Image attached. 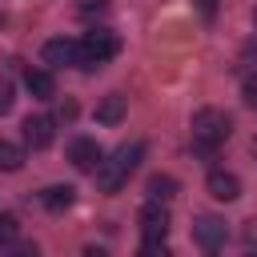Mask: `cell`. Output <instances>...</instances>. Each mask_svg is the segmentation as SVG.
Instances as JSON below:
<instances>
[{"label":"cell","mask_w":257,"mask_h":257,"mask_svg":"<svg viewBox=\"0 0 257 257\" xmlns=\"http://www.w3.org/2000/svg\"><path fill=\"white\" fill-rule=\"evenodd\" d=\"M193 149L197 153H205V157H213L225 141H229V133H233V120L221 112V108H201V112H193Z\"/></svg>","instance_id":"1"},{"label":"cell","mask_w":257,"mask_h":257,"mask_svg":"<svg viewBox=\"0 0 257 257\" xmlns=\"http://www.w3.org/2000/svg\"><path fill=\"white\" fill-rule=\"evenodd\" d=\"M141 157H145V141H128V145H120L108 161H100V169H96V185H100L104 193H120V185H124L128 173L141 165Z\"/></svg>","instance_id":"2"},{"label":"cell","mask_w":257,"mask_h":257,"mask_svg":"<svg viewBox=\"0 0 257 257\" xmlns=\"http://www.w3.org/2000/svg\"><path fill=\"white\" fill-rule=\"evenodd\" d=\"M137 221H141V237H145V245H141V253H165V237H169V209H165V201H145L141 205V213H137Z\"/></svg>","instance_id":"3"},{"label":"cell","mask_w":257,"mask_h":257,"mask_svg":"<svg viewBox=\"0 0 257 257\" xmlns=\"http://www.w3.org/2000/svg\"><path fill=\"white\" fill-rule=\"evenodd\" d=\"M80 48H84L80 68H84V72H92V68L108 64V60L120 52V36H116L112 28H88V32L80 36Z\"/></svg>","instance_id":"4"},{"label":"cell","mask_w":257,"mask_h":257,"mask_svg":"<svg viewBox=\"0 0 257 257\" xmlns=\"http://www.w3.org/2000/svg\"><path fill=\"white\" fill-rule=\"evenodd\" d=\"M40 56H44L48 68H80L84 48H80V40H72V36H52V40H44Z\"/></svg>","instance_id":"5"},{"label":"cell","mask_w":257,"mask_h":257,"mask_svg":"<svg viewBox=\"0 0 257 257\" xmlns=\"http://www.w3.org/2000/svg\"><path fill=\"white\" fill-rule=\"evenodd\" d=\"M193 241H197L205 253H217V249H225V241H229V225H225L221 217L205 213V217L193 221Z\"/></svg>","instance_id":"6"},{"label":"cell","mask_w":257,"mask_h":257,"mask_svg":"<svg viewBox=\"0 0 257 257\" xmlns=\"http://www.w3.org/2000/svg\"><path fill=\"white\" fill-rule=\"evenodd\" d=\"M68 161H72V169H80V173H96L100 161H104V149H100L92 137H72V145H68Z\"/></svg>","instance_id":"7"},{"label":"cell","mask_w":257,"mask_h":257,"mask_svg":"<svg viewBox=\"0 0 257 257\" xmlns=\"http://www.w3.org/2000/svg\"><path fill=\"white\" fill-rule=\"evenodd\" d=\"M20 128H24V145L28 149H48L52 137H56V120L52 116H28Z\"/></svg>","instance_id":"8"},{"label":"cell","mask_w":257,"mask_h":257,"mask_svg":"<svg viewBox=\"0 0 257 257\" xmlns=\"http://www.w3.org/2000/svg\"><path fill=\"white\" fill-rule=\"evenodd\" d=\"M205 185H209V197H213V201H225V205H229V201H237V197H241V181H237V173L213 169Z\"/></svg>","instance_id":"9"},{"label":"cell","mask_w":257,"mask_h":257,"mask_svg":"<svg viewBox=\"0 0 257 257\" xmlns=\"http://www.w3.org/2000/svg\"><path fill=\"white\" fill-rule=\"evenodd\" d=\"M24 88L36 96V100H52L56 96V80L48 68H24Z\"/></svg>","instance_id":"10"},{"label":"cell","mask_w":257,"mask_h":257,"mask_svg":"<svg viewBox=\"0 0 257 257\" xmlns=\"http://www.w3.org/2000/svg\"><path fill=\"white\" fill-rule=\"evenodd\" d=\"M72 201H76V189L72 185H48V189H40V205L48 213H64Z\"/></svg>","instance_id":"11"},{"label":"cell","mask_w":257,"mask_h":257,"mask_svg":"<svg viewBox=\"0 0 257 257\" xmlns=\"http://www.w3.org/2000/svg\"><path fill=\"white\" fill-rule=\"evenodd\" d=\"M124 108H128V100H124L120 92H108V96L96 104V120H100V124H120V120H124Z\"/></svg>","instance_id":"12"},{"label":"cell","mask_w":257,"mask_h":257,"mask_svg":"<svg viewBox=\"0 0 257 257\" xmlns=\"http://www.w3.org/2000/svg\"><path fill=\"white\" fill-rule=\"evenodd\" d=\"M145 193H149L153 201H165V205H169V201L177 197V181H173V177H161V173H157V177H149Z\"/></svg>","instance_id":"13"},{"label":"cell","mask_w":257,"mask_h":257,"mask_svg":"<svg viewBox=\"0 0 257 257\" xmlns=\"http://www.w3.org/2000/svg\"><path fill=\"white\" fill-rule=\"evenodd\" d=\"M20 165H24V149L0 137V169H4V173H16Z\"/></svg>","instance_id":"14"},{"label":"cell","mask_w":257,"mask_h":257,"mask_svg":"<svg viewBox=\"0 0 257 257\" xmlns=\"http://www.w3.org/2000/svg\"><path fill=\"white\" fill-rule=\"evenodd\" d=\"M16 241V217L12 213H0V253Z\"/></svg>","instance_id":"15"},{"label":"cell","mask_w":257,"mask_h":257,"mask_svg":"<svg viewBox=\"0 0 257 257\" xmlns=\"http://www.w3.org/2000/svg\"><path fill=\"white\" fill-rule=\"evenodd\" d=\"M12 104H16V88H12V80H8V76H0V116H4Z\"/></svg>","instance_id":"16"},{"label":"cell","mask_w":257,"mask_h":257,"mask_svg":"<svg viewBox=\"0 0 257 257\" xmlns=\"http://www.w3.org/2000/svg\"><path fill=\"white\" fill-rule=\"evenodd\" d=\"M241 96H245V104H249V108H257V72H249V76H245Z\"/></svg>","instance_id":"17"},{"label":"cell","mask_w":257,"mask_h":257,"mask_svg":"<svg viewBox=\"0 0 257 257\" xmlns=\"http://www.w3.org/2000/svg\"><path fill=\"white\" fill-rule=\"evenodd\" d=\"M197 8H201V16H205V20H213V12H217V0H197Z\"/></svg>","instance_id":"18"},{"label":"cell","mask_w":257,"mask_h":257,"mask_svg":"<svg viewBox=\"0 0 257 257\" xmlns=\"http://www.w3.org/2000/svg\"><path fill=\"white\" fill-rule=\"evenodd\" d=\"M253 157H257V137H253Z\"/></svg>","instance_id":"19"},{"label":"cell","mask_w":257,"mask_h":257,"mask_svg":"<svg viewBox=\"0 0 257 257\" xmlns=\"http://www.w3.org/2000/svg\"><path fill=\"white\" fill-rule=\"evenodd\" d=\"M0 28H4V12H0Z\"/></svg>","instance_id":"20"},{"label":"cell","mask_w":257,"mask_h":257,"mask_svg":"<svg viewBox=\"0 0 257 257\" xmlns=\"http://www.w3.org/2000/svg\"><path fill=\"white\" fill-rule=\"evenodd\" d=\"M253 20H257V12H253Z\"/></svg>","instance_id":"21"}]
</instances>
